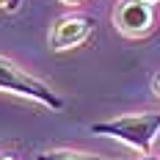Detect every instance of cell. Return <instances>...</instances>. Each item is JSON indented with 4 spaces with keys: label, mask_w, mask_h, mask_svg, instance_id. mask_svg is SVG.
<instances>
[{
    "label": "cell",
    "mask_w": 160,
    "mask_h": 160,
    "mask_svg": "<svg viewBox=\"0 0 160 160\" xmlns=\"http://www.w3.org/2000/svg\"><path fill=\"white\" fill-rule=\"evenodd\" d=\"M91 132L97 135H111L122 144L132 146L135 152L149 155L152 146L160 135V111H146V113H130V116H119V119H108V122H94Z\"/></svg>",
    "instance_id": "6da1fadb"
},
{
    "label": "cell",
    "mask_w": 160,
    "mask_h": 160,
    "mask_svg": "<svg viewBox=\"0 0 160 160\" xmlns=\"http://www.w3.org/2000/svg\"><path fill=\"white\" fill-rule=\"evenodd\" d=\"M0 91L36 99L39 105H44L50 111H61V108H64V99L55 94L44 80L33 78V75H25L17 64H11V61L3 58V55H0Z\"/></svg>",
    "instance_id": "7a4b0ae2"
},
{
    "label": "cell",
    "mask_w": 160,
    "mask_h": 160,
    "mask_svg": "<svg viewBox=\"0 0 160 160\" xmlns=\"http://www.w3.org/2000/svg\"><path fill=\"white\" fill-rule=\"evenodd\" d=\"M113 25L124 36H146L155 25V3L119 0L116 8H113Z\"/></svg>",
    "instance_id": "3957f363"
},
{
    "label": "cell",
    "mask_w": 160,
    "mask_h": 160,
    "mask_svg": "<svg viewBox=\"0 0 160 160\" xmlns=\"http://www.w3.org/2000/svg\"><path fill=\"white\" fill-rule=\"evenodd\" d=\"M94 31V19L86 14H69V17H61L52 31H50V47L52 50H72L83 44Z\"/></svg>",
    "instance_id": "277c9868"
},
{
    "label": "cell",
    "mask_w": 160,
    "mask_h": 160,
    "mask_svg": "<svg viewBox=\"0 0 160 160\" xmlns=\"http://www.w3.org/2000/svg\"><path fill=\"white\" fill-rule=\"evenodd\" d=\"M36 160H116V158H99V155L72 152V149H47V152H39Z\"/></svg>",
    "instance_id": "5b68a950"
},
{
    "label": "cell",
    "mask_w": 160,
    "mask_h": 160,
    "mask_svg": "<svg viewBox=\"0 0 160 160\" xmlns=\"http://www.w3.org/2000/svg\"><path fill=\"white\" fill-rule=\"evenodd\" d=\"M19 0H0V8H17Z\"/></svg>",
    "instance_id": "8992f818"
},
{
    "label": "cell",
    "mask_w": 160,
    "mask_h": 160,
    "mask_svg": "<svg viewBox=\"0 0 160 160\" xmlns=\"http://www.w3.org/2000/svg\"><path fill=\"white\" fill-rule=\"evenodd\" d=\"M155 94L160 97V75H158V78H155Z\"/></svg>",
    "instance_id": "52a82bcc"
},
{
    "label": "cell",
    "mask_w": 160,
    "mask_h": 160,
    "mask_svg": "<svg viewBox=\"0 0 160 160\" xmlns=\"http://www.w3.org/2000/svg\"><path fill=\"white\" fill-rule=\"evenodd\" d=\"M0 160H17L14 155H8V152H3V155H0Z\"/></svg>",
    "instance_id": "ba28073f"
},
{
    "label": "cell",
    "mask_w": 160,
    "mask_h": 160,
    "mask_svg": "<svg viewBox=\"0 0 160 160\" xmlns=\"http://www.w3.org/2000/svg\"><path fill=\"white\" fill-rule=\"evenodd\" d=\"M61 3H66V6H78L80 0H61Z\"/></svg>",
    "instance_id": "9c48e42d"
},
{
    "label": "cell",
    "mask_w": 160,
    "mask_h": 160,
    "mask_svg": "<svg viewBox=\"0 0 160 160\" xmlns=\"http://www.w3.org/2000/svg\"><path fill=\"white\" fill-rule=\"evenodd\" d=\"M146 3H158V0H146Z\"/></svg>",
    "instance_id": "30bf717a"
},
{
    "label": "cell",
    "mask_w": 160,
    "mask_h": 160,
    "mask_svg": "<svg viewBox=\"0 0 160 160\" xmlns=\"http://www.w3.org/2000/svg\"><path fill=\"white\" fill-rule=\"evenodd\" d=\"M146 160H152V158H146Z\"/></svg>",
    "instance_id": "8fae6325"
}]
</instances>
